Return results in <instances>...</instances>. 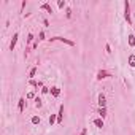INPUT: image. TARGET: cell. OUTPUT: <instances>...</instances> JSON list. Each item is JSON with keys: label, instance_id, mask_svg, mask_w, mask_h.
Listing matches in <instances>:
<instances>
[{"label": "cell", "instance_id": "1", "mask_svg": "<svg viewBox=\"0 0 135 135\" xmlns=\"http://www.w3.org/2000/svg\"><path fill=\"white\" fill-rule=\"evenodd\" d=\"M124 19L127 21V24H132V17H130V3L124 2Z\"/></svg>", "mask_w": 135, "mask_h": 135}, {"label": "cell", "instance_id": "2", "mask_svg": "<svg viewBox=\"0 0 135 135\" xmlns=\"http://www.w3.org/2000/svg\"><path fill=\"white\" fill-rule=\"evenodd\" d=\"M111 76V72H108V70H99L97 72V76H95V80L97 81H102V80H107Z\"/></svg>", "mask_w": 135, "mask_h": 135}, {"label": "cell", "instance_id": "3", "mask_svg": "<svg viewBox=\"0 0 135 135\" xmlns=\"http://www.w3.org/2000/svg\"><path fill=\"white\" fill-rule=\"evenodd\" d=\"M49 42H62V43H65L68 46H75V43L72 42V40H67L64 37H52V38H49Z\"/></svg>", "mask_w": 135, "mask_h": 135}, {"label": "cell", "instance_id": "4", "mask_svg": "<svg viewBox=\"0 0 135 135\" xmlns=\"http://www.w3.org/2000/svg\"><path fill=\"white\" fill-rule=\"evenodd\" d=\"M97 103H99V108H107V97H105L103 94H99Z\"/></svg>", "mask_w": 135, "mask_h": 135}, {"label": "cell", "instance_id": "5", "mask_svg": "<svg viewBox=\"0 0 135 135\" xmlns=\"http://www.w3.org/2000/svg\"><path fill=\"white\" fill-rule=\"evenodd\" d=\"M17 38H19V32H14V33H13V38H11V43H10V49H11V51H13V49L16 48Z\"/></svg>", "mask_w": 135, "mask_h": 135}, {"label": "cell", "instance_id": "6", "mask_svg": "<svg viewBox=\"0 0 135 135\" xmlns=\"http://www.w3.org/2000/svg\"><path fill=\"white\" fill-rule=\"evenodd\" d=\"M49 94H51V95L54 97V99H57V97L61 95V87H57V86H52V87H51V91H49Z\"/></svg>", "mask_w": 135, "mask_h": 135}, {"label": "cell", "instance_id": "7", "mask_svg": "<svg viewBox=\"0 0 135 135\" xmlns=\"http://www.w3.org/2000/svg\"><path fill=\"white\" fill-rule=\"evenodd\" d=\"M64 121V105L59 107V111H57V124H62Z\"/></svg>", "mask_w": 135, "mask_h": 135}, {"label": "cell", "instance_id": "8", "mask_svg": "<svg viewBox=\"0 0 135 135\" xmlns=\"http://www.w3.org/2000/svg\"><path fill=\"white\" fill-rule=\"evenodd\" d=\"M92 124L95 126L97 129H102V127H103V119H102V118H95V119L92 121Z\"/></svg>", "mask_w": 135, "mask_h": 135}, {"label": "cell", "instance_id": "9", "mask_svg": "<svg viewBox=\"0 0 135 135\" xmlns=\"http://www.w3.org/2000/svg\"><path fill=\"white\" fill-rule=\"evenodd\" d=\"M127 42H129V46H130V48H133V46H135V35L129 33V37H127Z\"/></svg>", "mask_w": 135, "mask_h": 135}, {"label": "cell", "instance_id": "10", "mask_svg": "<svg viewBox=\"0 0 135 135\" xmlns=\"http://www.w3.org/2000/svg\"><path fill=\"white\" fill-rule=\"evenodd\" d=\"M40 10H45V11H48V13H52V8H51L49 3H42L40 5Z\"/></svg>", "mask_w": 135, "mask_h": 135}, {"label": "cell", "instance_id": "11", "mask_svg": "<svg viewBox=\"0 0 135 135\" xmlns=\"http://www.w3.org/2000/svg\"><path fill=\"white\" fill-rule=\"evenodd\" d=\"M127 64H129V67L135 68V54H130V56H129V61H127Z\"/></svg>", "mask_w": 135, "mask_h": 135}, {"label": "cell", "instance_id": "12", "mask_svg": "<svg viewBox=\"0 0 135 135\" xmlns=\"http://www.w3.org/2000/svg\"><path fill=\"white\" fill-rule=\"evenodd\" d=\"M99 118H102V119H105L107 118V108H99Z\"/></svg>", "mask_w": 135, "mask_h": 135}, {"label": "cell", "instance_id": "13", "mask_svg": "<svg viewBox=\"0 0 135 135\" xmlns=\"http://www.w3.org/2000/svg\"><path fill=\"white\" fill-rule=\"evenodd\" d=\"M54 124H57V114H51L49 116V126L52 127Z\"/></svg>", "mask_w": 135, "mask_h": 135}, {"label": "cell", "instance_id": "14", "mask_svg": "<svg viewBox=\"0 0 135 135\" xmlns=\"http://www.w3.org/2000/svg\"><path fill=\"white\" fill-rule=\"evenodd\" d=\"M24 102H26V99H24V97H21V99H19V103H17V108H19L21 113L24 111Z\"/></svg>", "mask_w": 135, "mask_h": 135}, {"label": "cell", "instance_id": "15", "mask_svg": "<svg viewBox=\"0 0 135 135\" xmlns=\"http://www.w3.org/2000/svg\"><path fill=\"white\" fill-rule=\"evenodd\" d=\"M35 107H37V108H42L43 107V100H42V99H40V97H35Z\"/></svg>", "mask_w": 135, "mask_h": 135}, {"label": "cell", "instance_id": "16", "mask_svg": "<svg viewBox=\"0 0 135 135\" xmlns=\"http://www.w3.org/2000/svg\"><path fill=\"white\" fill-rule=\"evenodd\" d=\"M30 121H32V124H33V126H38L40 122H42V118H40V116H33Z\"/></svg>", "mask_w": 135, "mask_h": 135}, {"label": "cell", "instance_id": "17", "mask_svg": "<svg viewBox=\"0 0 135 135\" xmlns=\"http://www.w3.org/2000/svg\"><path fill=\"white\" fill-rule=\"evenodd\" d=\"M35 91H30V92H27V95H26V99H29V100H35Z\"/></svg>", "mask_w": 135, "mask_h": 135}, {"label": "cell", "instance_id": "18", "mask_svg": "<svg viewBox=\"0 0 135 135\" xmlns=\"http://www.w3.org/2000/svg\"><path fill=\"white\" fill-rule=\"evenodd\" d=\"M37 75V67H33V68H30V72H29V78L30 80H33V76Z\"/></svg>", "mask_w": 135, "mask_h": 135}, {"label": "cell", "instance_id": "19", "mask_svg": "<svg viewBox=\"0 0 135 135\" xmlns=\"http://www.w3.org/2000/svg\"><path fill=\"white\" fill-rule=\"evenodd\" d=\"M65 5H67L65 0H59V2H57V7H59L61 10H62V8H65Z\"/></svg>", "mask_w": 135, "mask_h": 135}, {"label": "cell", "instance_id": "20", "mask_svg": "<svg viewBox=\"0 0 135 135\" xmlns=\"http://www.w3.org/2000/svg\"><path fill=\"white\" fill-rule=\"evenodd\" d=\"M49 91H51V87H46V86L42 87V94H49Z\"/></svg>", "mask_w": 135, "mask_h": 135}, {"label": "cell", "instance_id": "21", "mask_svg": "<svg viewBox=\"0 0 135 135\" xmlns=\"http://www.w3.org/2000/svg\"><path fill=\"white\" fill-rule=\"evenodd\" d=\"M29 84H30V86H33V87H37V86H38V83H37L35 80H29ZM37 91H38V89H37Z\"/></svg>", "mask_w": 135, "mask_h": 135}, {"label": "cell", "instance_id": "22", "mask_svg": "<svg viewBox=\"0 0 135 135\" xmlns=\"http://www.w3.org/2000/svg\"><path fill=\"white\" fill-rule=\"evenodd\" d=\"M32 42H33V35L29 33V35H27V43H32Z\"/></svg>", "mask_w": 135, "mask_h": 135}, {"label": "cell", "instance_id": "23", "mask_svg": "<svg viewBox=\"0 0 135 135\" xmlns=\"http://www.w3.org/2000/svg\"><path fill=\"white\" fill-rule=\"evenodd\" d=\"M38 40H40V42L45 40V32H40V33H38Z\"/></svg>", "mask_w": 135, "mask_h": 135}, {"label": "cell", "instance_id": "24", "mask_svg": "<svg viewBox=\"0 0 135 135\" xmlns=\"http://www.w3.org/2000/svg\"><path fill=\"white\" fill-rule=\"evenodd\" d=\"M105 51H107V52H108V54H110V52H111V46H110L108 43H107V45H105Z\"/></svg>", "mask_w": 135, "mask_h": 135}, {"label": "cell", "instance_id": "25", "mask_svg": "<svg viewBox=\"0 0 135 135\" xmlns=\"http://www.w3.org/2000/svg\"><path fill=\"white\" fill-rule=\"evenodd\" d=\"M65 16H67V17H70V16H72V10H70V8L67 10V13H65Z\"/></svg>", "mask_w": 135, "mask_h": 135}, {"label": "cell", "instance_id": "26", "mask_svg": "<svg viewBox=\"0 0 135 135\" xmlns=\"http://www.w3.org/2000/svg\"><path fill=\"white\" fill-rule=\"evenodd\" d=\"M86 133H87V129H83V130H81V133H80V135H86Z\"/></svg>", "mask_w": 135, "mask_h": 135}]
</instances>
